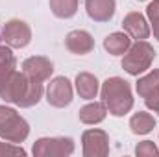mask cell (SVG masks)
<instances>
[{
	"label": "cell",
	"instance_id": "1",
	"mask_svg": "<svg viewBox=\"0 0 159 157\" xmlns=\"http://www.w3.org/2000/svg\"><path fill=\"white\" fill-rule=\"evenodd\" d=\"M0 98L19 107H32L43 98V85L28 74L15 70L0 81Z\"/></svg>",
	"mask_w": 159,
	"mask_h": 157
},
{
	"label": "cell",
	"instance_id": "2",
	"mask_svg": "<svg viewBox=\"0 0 159 157\" xmlns=\"http://www.w3.org/2000/svg\"><path fill=\"white\" fill-rule=\"evenodd\" d=\"M100 96H102L104 105L107 107V113H111L113 117H124L133 107L131 87L126 79L119 78V76L107 78L102 83Z\"/></svg>",
	"mask_w": 159,
	"mask_h": 157
},
{
	"label": "cell",
	"instance_id": "3",
	"mask_svg": "<svg viewBox=\"0 0 159 157\" xmlns=\"http://www.w3.org/2000/svg\"><path fill=\"white\" fill-rule=\"evenodd\" d=\"M156 59V50L150 43L146 41H137L133 43L128 52L122 57V69L131 74V76H139L143 72H146L150 69V65Z\"/></svg>",
	"mask_w": 159,
	"mask_h": 157
},
{
	"label": "cell",
	"instance_id": "4",
	"mask_svg": "<svg viewBox=\"0 0 159 157\" xmlns=\"http://www.w3.org/2000/svg\"><path fill=\"white\" fill-rule=\"evenodd\" d=\"M30 135V126L13 107L0 105V137L7 142H24Z\"/></svg>",
	"mask_w": 159,
	"mask_h": 157
},
{
	"label": "cell",
	"instance_id": "5",
	"mask_svg": "<svg viewBox=\"0 0 159 157\" xmlns=\"http://www.w3.org/2000/svg\"><path fill=\"white\" fill-rule=\"evenodd\" d=\"M35 157H67L74 154V141L70 137H43L34 144Z\"/></svg>",
	"mask_w": 159,
	"mask_h": 157
},
{
	"label": "cell",
	"instance_id": "6",
	"mask_svg": "<svg viewBox=\"0 0 159 157\" xmlns=\"http://www.w3.org/2000/svg\"><path fill=\"white\" fill-rule=\"evenodd\" d=\"M2 41H6V44L11 48H24L32 41V30L24 20L11 19L2 28Z\"/></svg>",
	"mask_w": 159,
	"mask_h": 157
},
{
	"label": "cell",
	"instance_id": "7",
	"mask_svg": "<svg viewBox=\"0 0 159 157\" xmlns=\"http://www.w3.org/2000/svg\"><path fill=\"white\" fill-rule=\"evenodd\" d=\"M74 91H72V83L65 76H57V78L50 79L48 87H46V102L54 107H67L72 102Z\"/></svg>",
	"mask_w": 159,
	"mask_h": 157
},
{
	"label": "cell",
	"instance_id": "8",
	"mask_svg": "<svg viewBox=\"0 0 159 157\" xmlns=\"http://www.w3.org/2000/svg\"><path fill=\"white\" fill-rule=\"evenodd\" d=\"M83 155L85 157H106L109 154V135L104 129H87L81 135Z\"/></svg>",
	"mask_w": 159,
	"mask_h": 157
},
{
	"label": "cell",
	"instance_id": "9",
	"mask_svg": "<svg viewBox=\"0 0 159 157\" xmlns=\"http://www.w3.org/2000/svg\"><path fill=\"white\" fill-rule=\"evenodd\" d=\"M22 72L28 74L30 78L37 79V81H46L50 79L52 72H54V65L50 59L43 57V56H32L28 59H24L22 63Z\"/></svg>",
	"mask_w": 159,
	"mask_h": 157
},
{
	"label": "cell",
	"instance_id": "10",
	"mask_svg": "<svg viewBox=\"0 0 159 157\" xmlns=\"http://www.w3.org/2000/svg\"><path fill=\"white\" fill-rule=\"evenodd\" d=\"M122 28L124 32L135 41H144L150 37V26H148V20L144 19V15L137 13V11H131L124 17L122 20Z\"/></svg>",
	"mask_w": 159,
	"mask_h": 157
},
{
	"label": "cell",
	"instance_id": "11",
	"mask_svg": "<svg viewBox=\"0 0 159 157\" xmlns=\"http://www.w3.org/2000/svg\"><path fill=\"white\" fill-rule=\"evenodd\" d=\"M65 46L70 54H76V56H85L89 52H93L94 48V39L89 32L85 30H74V32H69L67 37H65Z\"/></svg>",
	"mask_w": 159,
	"mask_h": 157
},
{
	"label": "cell",
	"instance_id": "12",
	"mask_svg": "<svg viewBox=\"0 0 159 157\" xmlns=\"http://www.w3.org/2000/svg\"><path fill=\"white\" fill-rule=\"evenodd\" d=\"M85 9L94 22H107L115 15L117 2L115 0H85Z\"/></svg>",
	"mask_w": 159,
	"mask_h": 157
},
{
	"label": "cell",
	"instance_id": "13",
	"mask_svg": "<svg viewBox=\"0 0 159 157\" xmlns=\"http://www.w3.org/2000/svg\"><path fill=\"white\" fill-rule=\"evenodd\" d=\"M74 83H76V91H78L80 98H83V100H94L100 91V83H98L96 76H93L89 72H80Z\"/></svg>",
	"mask_w": 159,
	"mask_h": 157
},
{
	"label": "cell",
	"instance_id": "14",
	"mask_svg": "<svg viewBox=\"0 0 159 157\" xmlns=\"http://www.w3.org/2000/svg\"><path fill=\"white\" fill-rule=\"evenodd\" d=\"M135 87H137L139 96L144 98V100H150V98L159 96V69H154L146 76L139 78Z\"/></svg>",
	"mask_w": 159,
	"mask_h": 157
},
{
	"label": "cell",
	"instance_id": "15",
	"mask_svg": "<svg viewBox=\"0 0 159 157\" xmlns=\"http://www.w3.org/2000/svg\"><path fill=\"white\" fill-rule=\"evenodd\" d=\"M107 115V107L104 105V102H91L87 105H83L80 109L78 117L83 124H89V126H94V124H100Z\"/></svg>",
	"mask_w": 159,
	"mask_h": 157
},
{
	"label": "cell",
	"instance_id": "16",
	"mask_svg": "<svg viewBox=\"0 0 159 157\" xmlns=\"http://www.w3.org/2000/svg\"><path fill=\"white\" fill-rule=\"evenodd\" d=\"M131 46V37L124 32H115L109 34L104 39V48L111 54V56H124L128 52V48Z\"/></svg>",
	"mask_w": 159,
	"mask_h": 157
},
{
	"label": "cell",
	"instance_id": "17",
	"mask_svg": "<svg viewBox=\"0 0 159 157\" xmlns=\"http://www.w3.org/2000/svg\"><path fill=\"white\" fill-rule=\"evenodd\" d=\"M129 128H131V133H135V135H146L156 128V118L150 113L139 111L129 118Z\"/></svg>",
	"mask_w": 159,
	"mask_h": 157
},
{
	"label": "cell",
	"instance_id": "18",
	"mask_svg": "<svg viewBox=\"0 0 159 157\" xmlns=\"http://www.w3.org/2000/svg\"><path fill=\"white\" fill-rule=\"evenodd\" d=\"M48 4L57 19H70L78 11V0H50Z\"/></svg>",
	"mask_w": 159,
	"mask_h": 157
},
{
	"label": "cell",
	"instance_id": "19",
	"mask_svg": "<svg viewBox=\"0 0 159 157\" xmlns=\"http://www.w3.org/2000/svg\"><path fill=\"white\" fill-rule=\"evenodd\" d=\"M15 69H17V59H15L11 48L0 44V81L7 78L11 72H15Z\"/></svg>",
	"mask_w": 159,
	"mask_h": 157
},
{
	"label": "cell",
	"instance_id": "20",
	"mask_svg": "<svg viewBox=\"0 0 159 157\" xmlns=\"http://www.w3.org/2000/svg\"><path fill=\"white\" fill-rule=\"evenodd\" d=\"M146 15H148L150 24H152L154 37L159 41V0H154V2L148 4V7H146Z\"/></svg>",
	"mask_w": 159,
	"mask_h": 157
},
{
	"label": "cell",
	"instance_id": "21",
	"mask_svg": "<svg viewBox=\"0 0 159 157\" xmlns=\"http://www.w3.org/2000/svg\"><path fill=\"white\" fill-rule=\"evenodd\" d=\"M135 155L139 157H159V148L152 141H143L135 146Z\"/></svg>",
	"mask_w": 159,
	"mask_h": 157
},
{
	"label": "cell",
	"instance_id": "22",
	"mask_svg": "<svg viewBox=\"0 0 159 157\" xmlns=\"http://www.w3.org/2000/svg\"><path fill=\"white\" fill-rule=\"evenodd\" d=\"M144 102H146V107H148L150 111H154V113H157L159 115V96L150 98V100H144Z\"/></svg>",
	"mask_w": 159,
	"mask_h": 157
},
{
	"label": "cell",
	"instance_id": "23",
	"mask_svg": "<svg viewBox=\"0 0 159 157\" xmlns=\"http://www.w3.org/2000/svg\"><path fill=\"white\" fill-rule=\"evenodd\" d=\"M0 39H2V32H0Z\"/></svg>",
	"mask_w": 159,
	"mask_h": 157
}]
</instances>
